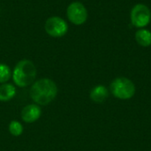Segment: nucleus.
Wrapping results in <instances>:
<instances>
[{"label": "nucleus", "mask_w": 151, "mask_h": 151, "mask_svg": "<svg viewBox=\"0 0 151 151\" xmlns=\"http://www.w3.org/2000/svg\"><path fill=\"white\" fill-rule=\"evenodd\" d=\"M58 94L55 82L50 79H41L35 81L30 88V96L35 104L47 105L52 102Z\"/></svg>", "instance_id": "1"}, {"label": "nucleus", "mask_w": 151, "mask_h": 151, "mask_svg": "<svg viewBox=\"0 0 151 151\" xmlns=\"http://www.w3.org/2000/svg\"><path fill=\"white\" fill-rule=\"evenodd\" d=\"M36 76V68L34 63L28 59L20 60L14 67L12 79L18 87H27L32 84Z\"/></svg>", "instance_id": "2"}, {"label": "nucleus", "mask_w": 151, "mask_h": 151, "mask_svg": "<svg viewBox=\"0 0 151 151\" xmlns=\"http://www.w3.org/2000/svg\"><path fill=\"white\" fill-rule=\"evenodd\" d=\"M111 91L115 97L127 100L132 98L134 96L135 86L131 80L126 77H119L113 80L111 82Z\"/></svg>", "instance_id": "3"}, {"label": "nucleus", "mask_w": 151, "mask_h": 151, "mask_svg": "<svg viewBox=\"0 0 151 151\" xmlns=\"http://www.w3.org/2000/svg\"><path fill=\"white\" fill-rule=\"evenodd\" d=\"M130 17L131 22L135 27H144L150 22V10L143 4H137L132 8Z\"/></svg>", "instance_id": "4"}, {"label": "nucleus", "mask_w": 151, "mask_h": 151, "mask_svg": "<svg viewBox=\"0 0 151 151\" xmlns=\"http://www.w3.org/2000/svg\"><path fill=\"white\" fill-rule=\"evenodd\" d=\"M68 19L74 25H81L88 19V11L80 2H73L69 4L66 11Z\"/></svg>", "instance_id": "5"}, {"label": "nucleus", "mask_w": 151, "mask_h": 151, "mask_svg": "<svg viewBox=\"0 0 151 151\" xmlns=\"http://www.w3.org/2000/svg\"><path fill=\"white\" fill-rule=\"evenodd\" d=\"M68 30V25L60 17H51L46 20L45 31L52 37L64 36Z\"/></svg>", "instance_id": "6"}, {"label": "nucleus", "mask_w": 151, "mask_h": 151, "mask_svg": "<svg viewBox=\"0 0 151 151\" xmlns=\"http://www.w3.org/2000/svg\"><path fill=\"white\" fill-rule=\"evenodd\" d=\"M42 111L36 104H29L23 108L21 111V118L27 123H33L39 119Z\"/></svg>", "instance_id": "7"}, {"label": "nucleus", "mask_w": 151, "mask_h": 151, "mask_svg": "<svg viewBox=\"0 0 151 151\" xmlns=\"http://www.w3.org/2000/svg\"><path fill=\"white\" fill-rule=\"evenodd\" d=\"M108 96L109 91L103 85H98L95 87L90 92V99L96 104L104 103L108 98Z\"/></svg>", "instance_id": "8"}, {"label": "nucleus", "mask_w": 151, "mask_h": 151, "mask_svg": "<svg viewBox=\"0 0 151 151\" xmlns=\"http://www.w3.org/2000/svg\"><path fill=\"white\" fill-rule=\"evenodd\" d=\"M16 94V89L13 85L9 83H4L0 86V101L7 102L14 97Z\"/></svg>", "instance_id": "9"}, {"label": "nucleus", "mask_w": 151, "mask_h": 151, "mask_svg": "<svg viewBox=\"0 0 151 151\" xmlns=\"http://www.w3.org/2000/svg\"><path fill=\"white\" fill-rule=\"evenodd\" d=\"M135 40L141 46H150L151 44V32L143 28L137 30L135 33Z\"/></svg>", "instance_id": "10"}, {"label": "nucleus", "mask_w": 151, "mask_h": 151, "mask_svg": "<svg viewBox=\"0 0 151 151\" xmlns=\"http://www.w3.org/2000/svg\"><path fill=\"white\" fill-rule=\"evenodd\" d=\"M9 132L13 136H19L23 133V127L19 121L12 120L9 125Z\"/></svg>", "instance_id": "11"}, {"label": "nucleus", "mask_w": 151, "mask_h": 151, "mask_svg": "<svg viewBox=\"0 0 151 151\" xmlns=\"http://www.w3.org/2000/svg\"><path fill=\"white\" fill-rule=\"evenodd\" d=\"M11 70L8 65L0 64V83H5L11 78Z\"/></svg>", "instance_id": "12"}]
</instances>
